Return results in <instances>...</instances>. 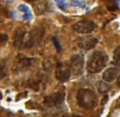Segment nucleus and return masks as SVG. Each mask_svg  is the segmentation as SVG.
Segmentation results:
<instances>
[{
  "label": "nucleus",
  "instance_id": "obj_21",
  "mask_svg": "<svg viewBox=\"0 0 120 117\" xmlns=\"http://www.w3.org/2000/svg\"><path fill=\"white\" fill-rule=\"evenodd\" d=\"M25 1H27V2H34L35 0H25Z\"/></svg>",
  "mask_w": 120,
  "mask_h": 117
},
{
  "label": "nucleus",
  "instance_id": "obj_7",
  "mask_svg": "<svg viewBox=\"0 0 120 117\" xmlns=\"http://www.w3.org/2000/svg\"><path fill=\"white\" fill-rule=\"evenodd\" d=\"M97 43H98L97 38L91 37V36H89V37H81L77 41V44H78L79 48L82 49V50H86V51L95 48L97 45Z\"/></svg>",
  "mask_w": 120,
  "mask_h": 117
},
{
  "label": "nucleus",
  "instance_id": "obj_5",
  "mask_svg": "<svg viewBox=\"0 0 120 117\" xmlns=\"http://www.w3.org/2000/svg\"><path fill=\"white\" fill-rule=\"evenodd\" d=\"M83 65H84V58H83L82 55L75 54L71 57L70 67H71V70H72V73L75 76L81 75L83 70Z\"/></svg>",
  "mask_w": 120,
  "mask_h": 117
},
{
  "label": "nucleus",
  "instance_id": "obj_12",
  "mask_svg": "<svg viewBox=\"0 0 120 117\" xmlns=\"http://www.w3.org/2000/svg\"><path fill=\"white\" fill-rule=\"evenodd\" d=\"M113 64H115L117 68H120V45L117 46L113 53Z\"/></svg>",
  "mask_w": 120,
  "mask_h": 117
},
{
  "label": "nucleus",
  "instance_id": "obj_19",
  "mask_svg": "<svg viewBox=\"0 0 120 117\" xmlns=\"http://www.w3.org/2000/svg\"><path fill=\"white\" fill-rule=\"evenodd\" d=\"M117 86L120 88V74H119V76H118V78H117Z\"/></svg>",
  "mask_w": 120,
  "mask_h": 117
},
{
  "label": "nucleus",
  "instance_id": "obj_6",
  "mask_svg": "<svg viewBox=\"0 0 120 117\" xmlns=\"http://www.w3.org/2000/svg\"><path fill=\"white\" fill-rule=\"evenodd\" d=\"M64 98H65L64 92H57L46 96L43 102L46 107H56V106H59L63 102Z\"/></svg>",
  "mask_w": 120,
  "mask_h": 117
},
{
  "label": "nucleus",
  "instance_id": "obj_15",
  "mask_svg": "<svg viewBox=\"0 0 120 117\" xmlns=\"http://www.w3.org/2000/svg\"><path fill=\"white\" fill-rule=\"evenodd\" d=\"M57 3V5H58V8H60V10L62 11H65L66 10V3L64 0H55Z\"/></svg>",
  "mask_w": 120,
  "mask_h": 117
},
{
  "label": "nucleus",
  "instance_id": "obj_9",
  "mask_svg": "<svg viewBox=\"0 0 120 117\" xmlns=\"http://www.w3.org/2000/svg\"><path fill=\"white\" fill-rule=\"evenodd\" d=\"M119 73H120V72H119V68H117V67L108 68V69L103 72V74H102L103 81H105V82L114 81L116 78H118Z\"/></svg>",
  "mask_w": 120,
  "mask_h": 117
},
{
  "label": "nucleus",
  "instance_id": "obj_16",
  "mask_svg": "<svg viewBox=\"0 0 120 117\" xmlns=\"http://www.w3.org/2000/svg\"><path fill=\"white\" fill-rule=\"evenodd\" d=\"M6 76V69L2 63H0V80H2Z\"/></svg>",
  "mask_w": 120,
  "mask_h": 117
},
{
  "label": "nucleus",
  "instance_id": "obj_4",
  "mask_svg": "<svg viewBox=\"0 0 120 117\" xmlns=\"http://www.w3.org/2000/svg\"><path fill=\"white\" fill-rule=\"evenodd\" d=\"M72 75V70H71L70 64L64 62H59L56 67V72H55V77L61 82H65L70 79Z\"/></svg>",
  "mask_w": 120,
  "mask_h": 117
},
{
  "label": "nucleus",
  "instance_id": "obj_11",
  "mask_svg": "<svg viewBox=\"0 0 120 117\" xmlns=\"http://www.w3.org/2000/svg\"><path fill=\"white\" fill-rule=\"evenodd\" d=\"M18 10L23 13V19H24V20H31V19L33 18L32 11L27 5H25V4H20V5L18 6Z\"/></svg>",
  "mask_w": 120,
  "mask_h": 117
},
{
  "label": "nucleus",
  "instance_id": "obj_1",
  "mask_svg": "<svg viewBox=\"0 0 120 117\" xmlns=\"http://www.w3.org/2000/svg\"><path fill=\"white\" fill-rule=\"evenodd\" d=\"M109 57L102 51H96L92 54V56L89 58V61L86 63V70L90 73H99L100 71L105 68L108 63Z\"/></svg>",
  "mask_w": 120,
  "mask_h": 117
},
{
  "label": "nucleus",
  "instance_id": "obj_20",
  "mask_svg": "<svg viewBox=\"0 0 120 117\" xmlns=\"http://www.w3.org/2000/svg\"><path fill=\"white\" fill-rule=\"evenodd\" d=\"M68 117H82V116H79V115H71V116H68Z\"/></svg>",
  "mask_w": 120,
  "mask_h": 117
},
{
  "label": "nucleus",
  "instance_id": "obj_8",
  "mask_svg": "<svg viewBox=\"0 0 120 117\" xmlns=\"http://www.w3.org/2000/svg\"><path fill=\"white\" fill-rule=\"evenodd\" d=\"M26 32L24 29H18L14 34V46L18 49H22L26 39Z\"/></svg>",
  "mask_w": 120,
  "mask_h": 117
},
{
  "label": "nucleus",
  "instance_id": "obj_13",
  "mask_svg": "<svg viewBox=\"0 0 120 117\" xmlns=\"http://www.w3.org/2000/svg\"><path fill=\"white\" fill-rule=\"evenodd\" d=\"M97 89H98V91H99V93L103 94V93H106L110 90V86H109L108 82H105V81H99L97 83Z\"/></svg>",
  "mask_w": 120,
  "mask_h": 117
},
{
  "label": "nucleus",
  "instance_id": "obj_17",
  "mask_svg": "<svg viewBox=\"0 0 120 117\" xmlns=\"http://www.w3.org/2000/svg\"><path fill=\"white\" fill-rule=\"evenodd\" d=\"M53 42H54V45H55V48H56V50H57V52H61V45H60V43H59V40L57 39L56 37H53Z\"/></svg>",
  "mask_w": 120,
  "mask_h": 117
},
{
  "label": "nucleus",
  "instance_id": "obj_14",
  "mask_svg": "<svg viewBox=\"0 0 120 117\" xmlns=\"http://www.w3.org/2000/svg\"><path fill=\"white\" fill-rule=\"evenodd\" d=\"M8 40V36L6 34L0 33V46H2L4 43H6Z\"/></svg>",
  "mask_w": 120,
  "mask_h": 117
},
{
  "label": "nucleus",
  "instance_id": "obj_18",
  "mask_svg": "<svg viewBox=\"0 0 120 117\" xmlns=\"http://www.w3.org/2000/svg\"><path fill=\"white\" fill-rule=\"evenodd\" d=\"M72 4H73V5L79 6V8H84V6H85V3H84V2L78 1V0H72Z\"/></svg>",
  "mask_w": 120,
  "mask_h": 117
},
{
  "label": "nucleus",
  "instance_id": "obj_10",
  "mask_svg": "<svg viewBox=\"0 0 120 117\" xmlns=\"http://www.w3.org/2000/svg\"><path fill=\"white\" fill-rule=\"evenodd\" d=\"M34 62L33 58H29L25 56H21L17 59V68L19 70H25L27 68H30Z\"/></svg>",
  "mask_w": 120,
  "mask_h": 117
},
{
  "label": "nucleus",
  "instance_id": "obj_2",
  "mask_svg": "<svg viewBox=\"0 0 120 117\" xmlns=\"http://www.w3.org/2000/svg\"><path fill=\"white\" fill-rule=\"evenodd\" d=\"M77 103L85 110H92L97 105V96L91 89H80L77 92Z\"/></svg>",
  "mask_w": 120,
  "mask_h": 117
},
{
  "label": "nucleus",
  "instance_id": "obj_3",
  "mask_svg": "<svg viewBox=\"0 0 120 117\" xmlns=\"http://www.w3.org/2000/svg\"><path fill=\"white\" fill-rule=\"evenodd\" d=\"M96 23L92 20H80L73 25V30L79 34H90L95 30Z\"/></svg>",
  "mask_w": 120,
  "mask_h": 117
}]
</instances>
